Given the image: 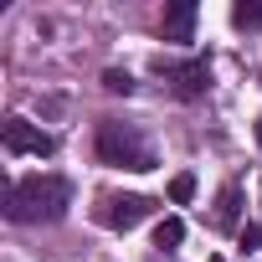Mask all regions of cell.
<instances>
[{
	"label": "cell",
	"mask_w": 262,
	"mask_h": 262,
	"mask_svg": "<svg viewBox=\"0 0 262 262\" xmlns=\"http://www.w3.org/2000/svg\"><path fill=\"white\" fill-rule=\"evenodd\" d=\"M67 206H72V185L62 175H26V180H11L6 185V216L21 221V226L62 221Z\"/></svg>",
	"instance_id": "cell-1"
},
{
	"label": "cell",
	"mask_w": 262,
	"mask_h": 262,
	"mask_svg": "<svg viewBox=\"0 0 262 262\" xmlns=\"http://www.w3.org/2000/svg\"><path fill=\"white\" fill-rule=\"evenodd\" d=\"M98 160L113 165V170H134V175L155 170L149 139L139 134V123H123V118H103L98 123Z\"/></svg>",
	"instance_id": "cell-2"
},
{
	"label": "cell",
	"mask_w": 262,
	"mask_h": 262,
	"mask_svg": "<svg viewBox=\"0 0 262 262\" xmlns=\"http://www.w3.org/2000/svg\"><path fill=\"white\" fill-rule=\"evenodd\" d=\"M155 211V201H144V195H98V206H93V221L98 226H108V231H134L144 216Z\"/></svg>",
	"instance_id": "cell-3"
},
{
	"label": "cell",
	"mask_w": 262,
	"mask_h": 262,
	"mask_svg": "<svg viewBox=\"0 0 262 262\" xmlns=\"http://www.w3.org/2000/svg\"><path fill=\"white\" fill-rule=\"evenodd\" d=\"M6 149L11 155H52L57 149V139L47 134V128H36V123H26V118H6Z\"/></svg>",
	"instance_id": "cell-4"
},
{
	"label": "cell",
	"mask_w": 262,
	"mask_h": 262,
	"mask_svg": "<svg viewBox=\"0 0 262 262\" xmlns=\"http://www.w3.org/2000/svg\"><path fill=\"white\" fill-rule=\"evenodd\" d=\"M165 77H170V88L180 93V98H201L206 88H211V67H206V57H195V62H175V67H160Z\"/></svg>",
	"instance_id": "cell-5"
},
{
	"label": "cell",
	"mask_w": 262,
	"mask_h": 262,
	"mask_svg": "<svg viewBox=\"0 0 262 262\" xmlns=\"http://www.w3.org/2000/svg\"><path fill=\"white\" fill-rule=\"evenodd\" d=\"M195 6L185 0V6H175V11H165V21H160V31H165V41H190V31H195Z\"/></svg>",
	"instance_id": "cell-6"
},
{
	"label": "cell",
	"mask_w": 262,
	"mask_h": 262,
	"mask_svg": "<svg viewBox=\"0 0 262 262\" xmlns=\"http://www.w3.org/2000/svg\"><path fill=\"white\" fill-rule=\"evenodd\" d=\"M236 206H242V185L226 180L221 195H216V226H236Z\"/></svg>",
	"instance_id": "cell-7"
},
{
	"label": "cell",
	"mask_w": 262,
	"mask_h": 262,
	"mask_svg": "<svg viewBox=\"0 0 262 262\" xmlns=\"http://www.w3.org/2000/svg\"><path fill=\"white\" fill-rule=\"evenodd\" d=\"M231 26L236 31H262V0H236L231 6Z\"/></svg>",
	"instance_id": "cell-8"
},
{
	"label": "cell",
	"mask_w": 262,
	"mask_h": 262,
	"mask_svg": "<svg viewBox=\"0 0 262 262\" xmlns=\"http://www.w3.org/2000/svg\"><path fill=\"white\" fill-rule=\"evenodd\" d=\"M180 242H185V221H180V216H165V221L155 226V247H160V252H175Z\"/></svg>",
	"instance_id": "cell-9"
},
{
	"label": "cell",
	"mask_w": 262,
	"mask_h": 262,
	"mask_svg": "<svg viewBox=\"0 0 262 262\" xmlns=\"http://www.w3.org/2000/svg\"><path fill=\"white\" fill-rule=\"evenodd\" d=\"M190 195H195V175H175V180H170V201H175V206H185Z\"/></svg>",
	"instance_id": "cell-10"
},
{
	"label": "cell",
	"mask_w": 262,
	"mask_h": 262,
	"mask_svg": "<svg viewBox=\"0 0 262 262\" xmlns=\"http://www.w3.org/2000/svg\"><path fill=\"white\" fill-rule=\"evenodd\" d=\"M103 88L108 93H134V77L128 72H103Z\"/></svg>",
	"instance_id": "cell-11"
},
{
	"label": "cell",
	"mask_w": 262,
	"mask_h": 262,
	"mask_svg": "<svg viewBox=\"0 0 262 262\" xmlns=\"http://www.w3.org/2000/svg\"><path fill=\"white\" fill-rule=\"evenodd\" d=\"M242 247H262V226H247L242 231Z\"/></svg>",
	"instance_id": "cell-12"
},
{
	"label": "cell",
	"mask_w": 262,
	"mask_h": 262,
	"mask_svg": "<svg viewBox=\"0 0 262 262\" xmlns=\"http://www.w3.org/2000/svg\"><path fill=\"white\" fill-rule=\"evenodd\" d=\"M257 144H262V118H257Z\"/></svg>",
	"instance_id": "cell-13"
},
{
	"label": "cell",
	"mask_w": 262,
	"mask_h": 262,
	"mask_svg": "<svg viewBox=\"0 0 262 262\" xmlns=\"http://www.w3.org/2000/svg\"><path fill=\"white\" fill-rule=\"evenodd\" d=\"M211 262H221V257H211Z\"/></svg>",
	"instance_id": "cell-14"
}]
</instances>
